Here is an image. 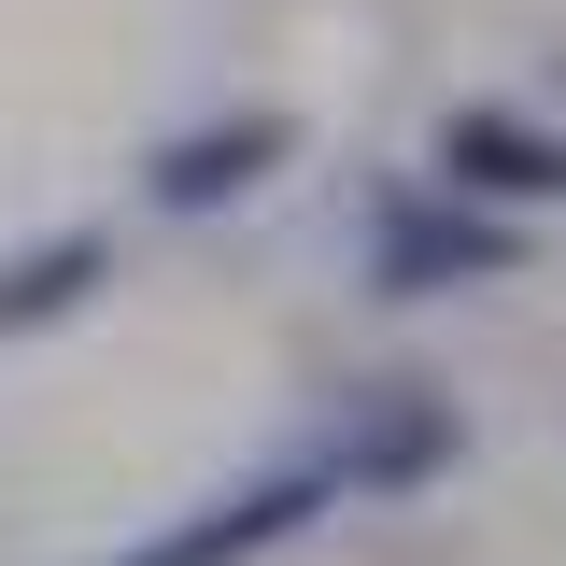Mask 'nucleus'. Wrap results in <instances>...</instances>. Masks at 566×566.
Instances as JSON below:
<instances>
[{
    "instance_id": "f257e3e1",
    "label": "nucleus",
    "mask_w": 566,
    "mask_h": 566,
    "mask_svg": "<svg viewBox=\"0 0 566 566\" xmlns=\"http://www.w3.org/2000/svg\"><path fill=\"white\" fill-rule=\"evenodd\" d=\"M524 270V227L453 185H382L368 199V297H468V283H510Z\"/></svg>"
},
{
    "instance_id": "f03ea898",
    "label": "nucleus",
    "mask_w": 566,
    "mask_h": 566,
    "mask_svg": "<svg viewBox=\"0 0 566 566\" xmlns=\"http://www.w3.org/2000/svg\"><path fill=\"white\" fill-rule=\"evenodd\" d=\"M453 453H468V411H453L439 382H354L340 424L312 439L326 495H411V482H439Z\"/></svg>"
},
{
    "instance_id": "7ed1b4c3",
    "label": "nucleus",
    "mask_w": 566,
    "mask_h": 566,
    "mask_svg": "<svg viewBox=\"0 0 566 566\" xmlns=\"http://www.w3.org/2000/svg\"><path fill=\"white\" fill-rule=\"evenodd\" d=\"M312 510H340V495H326V468H312V453H283V468L199 495V510H170L156 538H128V553H99V566H255V553H283Z\"/></svg>"
},
{
    "instance_id": "20e7f679",
    "label": "nucleus",
    "mask_w": 566,
    "mask_h": 566,
    "mask_svg": "<svg viewBox=\"0 0 566 566\" xmlns=\"http://www.w3.org/2000/svg\"><path fill=\"white\" fill-rule=\"evenodd\" d=\"M424 185H453L482 212H566V128L510 114V99H453L424 142Z\"/></svg>"
},
{
    "instance_id": "39448f33",
    "label": "nucleus",
    "mask_w": 566,
    "mask_h": 566,
    "mask_svg": "<svg viewBox=\"0 0 566 566\" xmlns=\"http://www.w3.org/2000/svg\"><path fill=\"white\" fill-rule=\"evenodd\" d=\"M270 170H297V114L283 99H241V114H199L142 156V199L156 212H241Z\"/></svg>"
},
{
    "instance_id": "423d86ee",
    "label": "nucleus",
    "mask_w": 566,
    "mask_h": 566,
    "mask_svg": "<svg viewBox=\"0 0 566 566\" xmlns=\"http://www.w3.org/2000/svg\"><path fill=\"white\" fill-rule=\"evenodd\" d=\"M99 283H114V227H43V241H14V255H0V340L71 326Z\"/></svg>"
}]
</instances>
